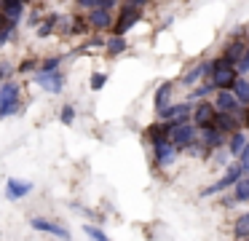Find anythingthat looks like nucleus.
Instances as JSON below:
<instances>
[{
    "label": "nucleus",
    "instance_id": "obj_35",
    "mask_svg": "<svg viewBox=\"0 0 249 241\" xmlns=\"http://www.w3.org/2000/svg\"><path fill=\"white\" fill-rule=\"evenodd\" d=\"M244 126L249 129V107H247V110H244Z\"/></svg>",
    "mask_w": 249,
    "mask_h": 241
},
{
    "label": "nucleus",
    "instance_id": "obj_20",
    "mask_svg": "<svg viewBox=\"0 0 249 241\" xmlns=\"http://www.w3.org/2000/svg\"><path fill=\"white\" fill-rule=\"evenodd\" d=\"M233 236H236L238 241L249 239V212L241 214V217L236 220V225H233Z\"/></svg>",
    "mask_w": 249,
    "mask_h": 241
},
{
    "label": "nucleus",
    "instance_id": "obj_11",
    "mask_svg": "<svg viewBox=\"0 0 249 241\" xmlns=\"http://www.w3.org/2000/svg\"><path fill=\"white\" fill-rule=\"evenodd\" d=\"M30 225H33L35 230H43V233H49V236H59V239H70V233H67V228H65V225H56V222H51V220L33 217V220H30Z\"/></svg>",
    "mask_w": 249,
    "mask_h": 241
},
{
    "label": "nucleus",
    "instance_id": "obj_7",
    "mask_svg": "<svg viewBox=\"0 0 249 241\" xmlns=\"http://www.w3.org/2000/svg\"><path fill=\"white\" fill-rule=\"evenodd\" d=\"M214 107H217V112H222V115H238L241 102L236 99V94H233V91H217Z\"/></svg>",
    "mask_w": 249,
    "mask_h": 241
},
{
    "label": "nucleus",
    "instance_id": "obj_31",
    "mask_svg": "<svg viewBox=\"0 0 249 241\" xmlns=\"http://www.w3.org/2000/svg\"><path fill=\"white\" fill-rule=\"evenodd\" d=\"M86 233L91 236L94 241H110L107 236H105V233H102V230H99V228H94V225H86Z\"/></svg>",
    "mask_w": 249,
    "mask_h": 241
},
{
    "label": "nucleus",
    "instance_id": "obj_32",
    "mask_svg": "<svg viewBox=\"0 0 249 241\" xmlns=\"http://www.w3.org/2000/svg\"><path fill=\"white\" fill-rule=\"evenodd\" d=\"M38 67V62H35V59H24L22 64H19V73H30V70H35Z\"/></svg>",
    "mask_w": 249,
    "mask_h": 241
},
{
    "label": "nucleus",
    "instance_id": "obj_14",
    "mask_svg": "<svg viewBox=\"0 0 249 241\" xmlns=\"http://www.w3.org/2000/svg\"><path fill=\"white\" fill-rule=\"evenodd\" d=\"M89 19V24L94 27V30H110V27H115V19H113V14L110 11H105V8H99V11H91V14L86 16Z\"/></svg>",
    "mask_w": 249,
    "mask_h": 241
},
{
    "label": "nucleus",
    "instance_id": "obj_28",
    "mask_svg": "<svg viewBox=\"0 0 249 241\" xmlns=\"http://www.w3.org/2000/svg\"><path fill=\"white\" fill-rule=\"evenodd\" d=\"M56 21H59V16H46V21L38 27V35H40V37H46V35H49V32L56 27Z\"/></svg>",
    "mask_w": 249,
    "mask_h": 241
},
{
    "label": "nucleus",
    "instance_id": "obj_19",
    "mask_svg": "<svg viewBox=\"0 0 249 241\" xmlns=\"http://www.w3.org/2000/svg\"><path fill=\"white\" fill-rule=\"evenodd\" d=\"M172 89H174V83H161V89L156 91V110L158 112H163L169 107V96H172Z\"/></svg>",
    "mask_w": 249,
    "mask_h": 241
},
{
    "label": "nucleus",
    "instance_id": "obj_3",
    "mask_svg": "<svg viewBox=\"0 0 249 241\" xmlns=\"http://www.w3.org/2000/svg\"><path fill=\"white\" fill-rule=\"evenodd\" d=\"M196 134H198V129H196L190 121H179L177 126H174L169 142H172L177 150H188L190 145H196Z\"/></svg>",
    "mask_w": 249,
    "mask_h": 241
},
{
    "label": "nucleus",
    "instance_id": "obj_12",
    "mask_svg": "<svg viewBox=\"0 0 249 241\" xmlns=\"http://www.w3.org/2000/svg\"><path fill=\"white\" fill-rule=\"evenodd\" d=\"M247 43L244 40H231L228 43V48L222 51V59H225L228 64H233V67H238L241 64V59H244V54H247Z\"/></svg>",
    "mask_w": 249,
    "mask_h": 241
},
{
    "label": "nucleus",
    "instance_id": "obj_33",
    "mask_svg": "<svg viewBox=\"0 0 249 241\" xmlns=\"http://www.w3.org/2000/svg\"><path fill=\"white\" fill-rule=\"evenodd\" d=\"M238 73H249V48H247V54H244L241 64H238Z\"/></svg>",
    "mask_w": 249,
    "mask_h": 241
},
{
    "label": "nucleus",
    "instance_id": "obj_36",
    "mask_svg": "<svg viewBox=\"0 0 249 241\" xmlns=\"http://www.w3.org/2000/svg\"><path fill=\"white\" fill-rule=\"evenodd\" d=\"M244 241H249V239H244Z\"/></svg>",
    "mask_w": 249,
    "mask_h": 241
},
{
    "label": "nucleus",
    "instance_id": "obj_30",
    "mask_svg": "<svg viewBox=\"0 0 249 241\" xmlns=\"http://www.w3.org/2000/svg\"><path fill=\"white\" fill-rule=\"evenodd\" d=\"M105 83H107V75H105V73H94V75H91V89H94V91H99Z\"/></svg>",
    "mask_w": 249,
    "mask_h": 241
},
{
    "label": "nucleus",
    "instance_id": "obj_4",
    "mask_svg": "<svg viewBox=\"0 0 249 241\" xmlns=\"http://www.w3.org/2000/svg\"><path fill=\"white\" fill-rule=\"evenodd\" d=\"M214 118H217V107L212 105V102L204 99L193 107V126L198 129V131H206V129L214 126Z\"/></svg>",
    "mask_w": 249,
    "mask_h": 241
},
{
    "label": "nucleus",
    "instance_id": "obj_15",
    "mask_svg": "<svg viewBox=\"0 0 249 241\" xmlns=\"http://www.w3.org/2000/svg\"><path fill=\"white\" fill-rule=\"evenodd\" d=\"M30 190H33L30 182H22V180H8L6 182V198L8 201H19V198H24Z\"/></svg>",
    "mask_w": 249,
    "mask_h": 241
},
{
    "label": "nucleus",
    "instance_id": "obj_9",
    "mask_svg": "<svg viewBox=\"0 0 249 241\" xmlns=\"http://www.w3.org/2000/svg\"><path fill=\"white\" fill-rule=\"evenodd\" d=\"M161 121H188L193 118V105L190 102H177V105H169L163 112H158Z\"/></svg>",
    "mask_w": 249,
    "mask_h": 241
},
{
    "label": "nucleus",
    "instance_id": "obj_18",
    "mask_svg": "<svg viewBox=\"0 0 249 241\" xmlns=\"http://www.w3.org/2000/svg\"><path fill=\"white\" fill-rule=\"evenodd\" d=\"M247 145H249V139L244 137L241 131H236V134H231V142H228V153L236 155V158H241V153L247 150Z\"/></svg>",
    "mask_w": 249,
    "mask_h": 241
},
{
    "label": "nucleus",
    "instance_id": "obj_16",
    "mask_svg": "<svg viewBox=\"0 0 249 241\" xmlns=\"http://www.w3.org/2000/svg\"><path fill=\"white\" fill-rule=\"evenodd\" d=\"M222 142H225V134H220L217 129H206V131H201V145H204V150L209 153V150H220Z\"/></svg>",
    "mask_w": 249,
    "mask_h": 241
},
{
    "label": "nucleus",
    "instance_id": "obj_34",
    "mask_svg": "<svg viewBox=\"0 0 249 241\" xmlns=\"http://www.w3.org/2000/svg\"><path fill=\"white\" fill-rule=\"evenodd\" d=\"M238 161H241L244 166H249V145H247V150H244V153H241V158H238Z\"/></svg>",
    "mask_w": 249,
    "mask_h": 241
},
{
    "label": "nucleus",
    "instance_id": "obj_10",
    "mask_svg": "<svg viewBox=\"0 0 249 241\" xmlns=\"http://www.w3.org/2000/svg\"><path fill=\"white\" fill-rule=\"evenodd\" d=\"M35 83H38L43 91H49V94H59V91L65 89V75L62 73H51V75L38 73L35 75Z\"/></svg>",
    "mask_w": 249,
    "mask_h": 241
},
{
    "label": "nucleus",
    "instance_id": "obj_23",
    "mask_svg": "<svg viewBox=\"0 0 249 241\" xmlns=\"http://www.w3.org/2000/svg\"><path fill=\"white\" fill-rule=\"evenodd\" d=\"M19 99H0V118H11L19 112Z\"/></svg>",
    "mask_w": 249,
    "mask_h": 241
},
{
    "label": "nucleus",
    "instance_id": "obj_17",
    "mask_svg": "<svg viewBox=\"0 0 249 241\" xmlns=\"http://www.w3.org/2000/svg\"><path fill=\"white\" fill-rule=\"evenodd\" d=\"M24 11V3H19V0H11V3H0V14L8 19V24H17L19 16H22Z\"/></svg>",
    "mask_w": 249,
    "mask_h": 241
},
{
    "label": "nucleus",
    "instance_id": "obj_1",
    "mask_svg": "<svg viewBox=\"0 0 249 241\" xmlns=\"http://www.w3.org/2000/svg\"><path fill=\"white\" fill-rule=\"evenodd\" d=\"M247 174H249V166H244L241 161H238V164H231L225 169V174H222L214 185H209L206 190H201V196L206 198V196H214V193H222L225 187H236V182L241 180V177H247Z\"/></svg>",
    "mask_w": 249,
    "mask_h": 241
},
{
    "label": "nucleus",
    "instance_id": "obj_26",
    "mask_svg": "<svg viewBox=\"0 0 249 241\" xmlns=\"http://www.w3.org/2000/svg\"><path fill=\"white\" fill-rule=\"evenodd\" d=\"M105 48H107V54H113V56H115V54H124L126 51V37L124 35H113Z\"/></svg>",
    "mask_w": 249,
    "mask_h": 241
},
{
    "label": "nucleus",
    "instance_id": "obj_25",
    "mask_svg": "<svg viewBox=\"0 0 249 241\" xmlns=\"http://www.w3.org/2000/svg\"><path fill=\"white\" fill-rule=\"evenodd\" d=\"M19 94H22V89H19V83H0V99H19Z\"/></svg>",
    "mask_w": 249,
    "mask_h": 241
},
{
    "label": "nucleus",
    "instance_id": "obj_21",
    "mask_svg": "<svg viewBox=\"0 0 249 241\" xmlns=\"http://www.w3.org/2000/svg\"><path fill=\"white\" fill-rule=\"evenodd\" d=\"M233 198H236V201H249V174L236 182V187H233Z\"/></svg>",
    "mask_w": 249,
    "mask_h": 241
},
{
    "label": "nucleus",
    "instance_id": "obj_13",
    "mask_svg": "<svg viewBox=\"0 0 249 241\" xmlns=\"http://www.w3.org/2000/svg\"><path fill=\"white\" fill-rule=\"evenodd\" d=\"M241 121H238V115H222V112H217V118H214V126L212 129H217L220 134H236V131H241Z\"/></svg>",
    "mask_w": 249,
    "mask_h": 241
},
{
    "label": "nucleus",
    "instance_id": "obj_6",
    "mask_svg": "<svg viewBox=\"0 0 249 241\" xmlns=\"http://www.w3.org/2000/svg\"><path fill=\"white\" fill-rule=\"evenodd\" d=\"M212 75H214V59H206V62H201V64H193V67L185 73L182 86L196 89V80H212Z\"/></svg>",
    "mask_w": 249,
    "mask_h": 241
},
{
    "label": "nucleus",
    "instance_id": "obj_29",
    "mask_svg": "<svg viewBox=\"0 0 249 241\" xmlns=\"http://www.w3.org/2000/svg\"><path fill=\"white\" fill-rule=\"evenodd\" d=\"M59 118H62V123H65V126H72V121H75V107L65 105V107H62V112H59Z\"/></svg>",
    "mask_w": 249,
    "mask_h": 241
},
{
    "label": "nucleus",
    "instance_id": "obj_2",
    "mask_svg": "<svg viewBox=\"0 0 249 241\" xmlns=\"http://www.w3.org/2000/svg\"><path fill=\"white\" fill-rule=\"evenodd\" d=\"M212 83L217 86V91H233V86L238 83V67L228 64L225 59H214V75H212Z\"/></svg>",
    "mask_w": 249,
    "mask_h": 241
},
{
    "label": "nucleus",
    "instance_id": "obj_8",
    "mask_svg": "<svg viewBox=\"0 0 249 241\" xmlns=\"http://www.w3.org/2000/svg\"><path fill=\"white\" fill-rule=\"evenodd\" d=\"M179 150L174 148L169 139H163V142H153V155H156V164L158 166H172L174 158H177Z\"/></svg>",
    "mask_w": 249,
    "mask_h": 241
},
{
    "label": "nucleus",
    "instance_id": "obj_22",
    "mask_svg": "<svg viewBox=\"0 0 249 241\" xmlns=\"http://www.w3.org/2000/svg\"><path fill=\"white\" fill-rule=\"evenodd\" d=\"M233 94H236V99L241 102V105H247V107H249V80L238 78V83L233 86Z\"/></svg>",
    "mask_w": 249,
    "mask_h": 241
},
{
    "label": "nucleus",
    "instance_id": "obj_5",
    "mask_svg": "<svg viewBox=\"0 0 249 241\" xmlns=\"http://www.w3.org/2000/svg\"><path fill=\"white\" fill-rule=\"evenodd\" d=\"M140 5L142 3H126L124 8H121V16L115 19V27H113L115 35H126V32L140 21Z\"/></svg>",
    "mask_w": 249,
    "mask_h": 241
},
{
    "label": "nucleus",
    "instance_id": "obj_27",
    "mask_svg": "<svg viewBox=\"0 0 249 241\" xmlns=\"http://www.w3.org/2000/svg\"><path fill=\"white\" fill-rule=\"evenodd\" d=\"M59 62H62L59 56H49V59H46V62H43V64H40V67H38V73H43V75L59 73Z\"/></svg>",
    "mask_w": 249,
    "mask_h": 241
},
{
    "label": "nucleus",
    "instance_id": "obj_24",
    "mask_svg": "<svg viewBox=\"0 0 249 241\" xmlns=\"http://www.w3.org/2000/svg\"><path fill=\"white\" fill-rule=\"evenodd\" d=\"M212 91H217V86L212 83V80H204L201 86H196V89H193V94H190V99H198V102H204V96H209Z\"/></svg>",
    "mask_w": 249,
    "mask_h": 241
}]
</instances>
